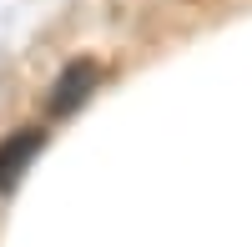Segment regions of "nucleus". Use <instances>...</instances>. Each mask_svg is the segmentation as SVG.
Wrapping results in <instances>:
<instances>
[{"label": "nucleus", "instance_id": "obj_1", "mask_svg": "<svg viewBox=\"0 0 252 247\" xmlns=\"http://www.w3.org/2000/svg\"><path fill=\"white\" fill-rule=\"evenodd\" d=\"M46 147V131L40 126H20L15 136H5L0 141V192H10L20 177H26V167H31V156Z\"/></svg>", "mask_w": 252, "mask_h": 247}, {"label": "nucleus", "instance_id": "obj_2", "mask_svg": "<svg viewBox=\"0 0 252 247\" xmlns=\"http://www.w3.org/2000/svg\"><path fill=\"white\" fill-rule=\"evenodd\" d=\"M91 86H96V66H91V61H76V66H66V76H61V81H56V91H51V111L66 116L76 101H86V96H91Z\"/></svg>", "mask_w": 252, "mask_h": 247}]
</instances>
